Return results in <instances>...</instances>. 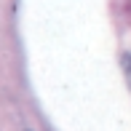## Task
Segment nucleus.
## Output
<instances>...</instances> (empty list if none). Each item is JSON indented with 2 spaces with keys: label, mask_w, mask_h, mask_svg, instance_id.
Here are the masks:
<instances>
[{
  "label": "nucleus",
  "mask_w": 131,
  "mask_h": 131,
  "mask_svg": "<svg viewBox=\"0 0 131 131\" xmlns=\"http://www.w3.org/2000/svg\"><path fill=\"white\" fill-rule=\"evenodd\" d=\"M126 78H128V86H131V59H126Z\"/></svg>",
  "instance_id": "obj_1"
}]
</instances>
